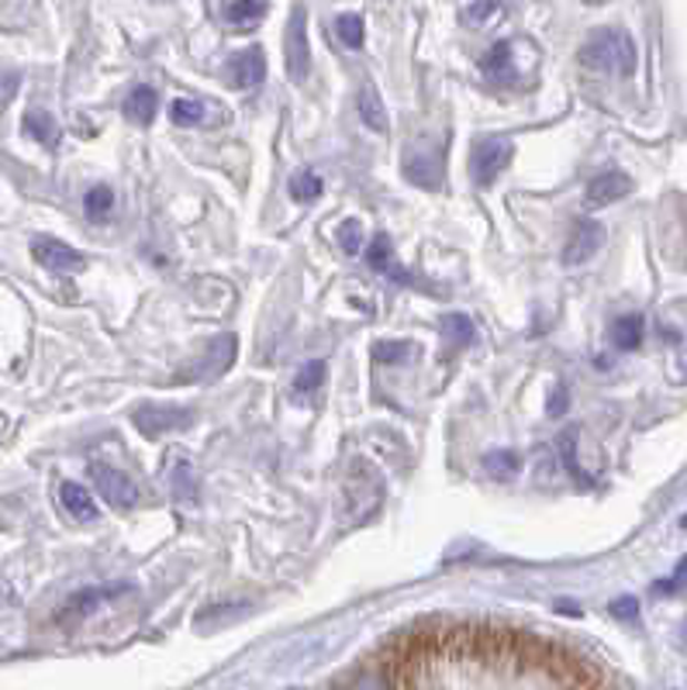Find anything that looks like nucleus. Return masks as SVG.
Here are the masks:
<instances>
[{
    "label": "nucleus",
    "mask_w": 687,
    "mask_h": 690,
    "mask_svg": "<svg viewBox=\"0 0 687 690\" xmlns=\"http://www.w3.org/2000/svg\"><path fill=\"white\" fill-rule=\"evenodd\" d=\"M580 62L595 73L633 77L636 73V42L629 31H622V28H598V31H590L587 42L580 45Z\"/></svg>",
    "instance_id": "f257e3e1"
},
{
    "label": "nucleus",
    "mask_w": 687,
    "mask_h": 690,
    "mask_svg": "<svg viewBox=\"0 0 687 690\" xmlns=\"http://www.w3.org/2000/svg\"><path fill=\"white\" fill-rule=\"evenodd\" d=\"M512 155H515V142L512 139H505V135L481 139L474 145V152H471V180H474V186L487 191V186L508 170Z\"/></svg>",
    "instance_id": "f03ea898"
},
{
    "label": "nucleus",
    "mask_w": 687,
    "mask_h": 690,
    "mask_svg": "<svg viewBox=\"0 0 687 690\" xmlns=\"http://www.w3.org/2000/svg\"><path fill=\"white\" fill-rule=\"evenodd\" d=\"M31 256H36L39 266H46L49 273H59V276L80 273L87 266V256L80 253V248L67 245L62 239H52V235H36V239H31Z\"/></svg>",
    "instance_id": "7ed1b4c3"
},
{
    "label": "nucleus",
    "mask_w": 687,
    "mask_h": 690,
    "mask_svg": "<svg viewBox=\"0 0 687 690\" xmlns=\"http://www.w3.org/2000/svg\"><path fill=\"white\" fill-rule=\"evenodd\" d=\"M90 477H93V484H98V494L108 500L111 508L129 511V508L139 505V484L129 474H121V469H114L108 463H98V466H90Z\"/></svg>",
    "instance_id": "20e7f679"
},
{
    "label": "nucleus",
    "mask_w": 687,
    "mask_h": 690,
    "mask_svg": "<svg viewBox=\"0 0 687 690\" xmlns=\"http://www.w3.org/2000/svg\"><path fill=\"white\" fill-rule=\"evenodd\" d=\"M135 428L145 435V438H160L166 432H183L194 425V412L191 407H139V412L132 415Z\"/></svg>",
    "instance_id": "39448f33"
},
{
    "label": "nucleus",
    "mask_w": 687,
    "mask_h": 690,
    "mask_svg": "<svg viewBox=\"0 0 687 690\" xmlns=\"http://www.w3.org/2000/svg\"><path fill=\"white\" fill-rule=\"evenodd\" d=\"M235 353H239V338L235 335H218L208 349L198 356V363L191 366V369H183V376L180 380H211V376H218V373H225L229 366H232V359H235Z\"/></svg>",
    "instance_id": "423d86ee"
},
{
    "label": "nucleus",
    "mask_w": 687,
    "mask_h": 690,
    "mask_svg": "<svg viewBox=\"0 0 687 690\" xmlns=\"http://www.w3.org/2000/svg\"><path fill=\"white\" fill-rule=\"evenodd\" d=\"M605 245V229L595 217H580L574 225L570 239H567V248H564V263L567 266H584L587 260L598 256V248Z\"/></svg>",
    "instance_id": "0eeeda50"
},
{
    "label": "nucleus",
    "mask_w": 687,
    "mask_h": 690,
    "mask_svg": "<svg viewBox=\"0 0 687 690\" xmlns=\"http://www.w3.org/2000/svg\"><path fill=\"white\" fill-rule=\"evenodd\" d=\"M225 77L239 90H249V87L263 83L266 80V55H263V49L260 45H249V49L235 52L229 59V67H225Z\"/></svg>",
    "instance_id": "6e6552de"
},
{
    "label": "nucleus",
    "mask_w": 687,
    "mask_h": 690,
    "mask_svg": "<svg viewBox=\"0 0 687 690\" xmlns=\"http://www.w3.org/2000/svg\"><path fill=\"white\" fill-rule=\"evenodd\" d=\"M118 593H129V584H104V587H87L80 593H73V598L62 605L59 611V621H80L87 618L90 611H98L101 605H108L111 598H118Z\"/></svg>",
    "instance_id": "1a4fd4ad"
},
{
    "label": "nucleus",
    "mask_w": 687,
    "mask_h": 690,
    "mask_svg": "<svg viewBox=\"0 0 687 690\" xmlns=\"http://www.w3.org/2000/svg\"><path fill=\"white\" fill-rule=\"evenodd\" d=\"M304 8L294 11L291 31H287V73L291 80H304L311 73V52H307V24H304Z\"/></svg>",
    "instance_id": "9d476101"
},
{
    "label": "nucleus",
    "mask_w": 687,
    "mask_h": 690,
    "mask_svg": "<svg viewBox=\"0 0 687 690\" xmlns=\"http://www.w3.org/2000/svg\"><path fill=\"white\" fill-rule=\"evenodd\" d=\"M633 191V180L626 176V173H618V170H608V173H602V176H595L587 183V204L590 207H608V204H615V201H622Z\"/></svg>",
    "instance_id": "9b49d317"
},
{
    "label": "nucleus",
    "mask_w": 687,
    "mask_h": 690,
    "mask_svg": "<svg viewBox=\"0 0 687 690\" xmlns=\"http://www.w3.org/2000/svg\"><path fill=\"white\" fill-rule=\"evenodd\" d=\"M366 263H370V270H377V273H384L387 280H394V284H415L412 280V273L408 270H401L397 263H394V245H391V239L381 232L377 239L370 242V248H366Z\"/></svg>",
    "instance_id": "f8f14e48"
},
{
    "label": "nucleus",
    "mask_w": 687,
    "mask_h": 690,
    "mask_svg": "<svg viewBox=\"0 0 687 690\" xmlns=\"http://www.w3.org/2000/svg\"><path fill=\"white\" fill-rule=\"evenodd\" d=\"M481 73L497 83H512L515 80V45L512 42H494L491 52L481 59Z\"/></svg>",
    "instance_id": "ddd939ff"
},
{
    "label": "nucleus",
    "mask_w": 687,
    "mask_h": 690,
    "mask_svg": "<svg viewBox=\"0 0 687 690\" xmlns=\"http://www.w3.org/2000/svg\"><path fill=\"white\" fill-rule=\"evenodd\" d=\"M59 500L67 515H73V521H98V505H93V494L73 480H67L59 487Z\"/></svg>",
    "instance_id": "4468645a"
},
{
    "label": "nucleus",
    "mask_w": 687,
    "mask_h": 690,
    "mask_svg": "<svg viewBox=\"0 0 687 690\" xmlns=\"http://www.w3.org/2000/svg\"><path fill=\"white\" fill-rule=\"evenodd\" d=\"M356 108H360V118H363L366 129L381 132V135L391 129V121H387V111H384V101H381L377 87L363 83V87H360V93H356Z\"/></svg>",
    "instance_id": "2eb2a0df"
},
{
    "label": "nucleus",
    "mask_w": 687,
    "mask_h": 690,
    "mask_svg": "<svg viewBox=\"0 0 687 690\" xmlns=\"http://www.w3.org/2000/svg\"><path fill=\"white\" fill-rule=\"evenodd\" d=\"M404 180L422 186V191H435V186H443V163L432 160V155H412L404 163Z\"/></svg>",
    "instance_id": "dca6fc26"
},
{
    "label": "nucleus",
    "mask_w": 687,
    "mask_h": 690,
    "mask_svg": "<svg viewBox=\"0 0 687 690\" xmlns=\"http://www.w3.org/2000/svg\"><path fill=\"white\" fill-rule=\"evenodd\" d=\"M155 108H160V98H155V90L139 83L132 93H129V101H124V118H129L132 124H139V129H145V124H152L155 118Z\"/></svg>",
    "instance_id": "f3484780"
},
{
    "label": "nucleus",
    "mask_w": 687,
    "mask_h": 690,
    "mask_svg": "<svg viewBox=\"0 0 687 690\" xmlns=\"http://www.w3.org/2000/svg\"><path fill=\"white\" fill-rule=\"evenodd\" d=\"M643 315H622V318H615V325H612V345L615 349H622V353H633V349H639L643 345Z\"/></svg>",
    "instance_id": "a211bd4d"
},
{
    "label": "nucleus",
    "mask_w": 687,
    "mask_h": 690,
    "mask_svg": "<svg viewBox=\"0 0 687 690\" xmlns=\"http://www.w3.org/2000/svg\"><path fill=\"white\" fill-rule=\"evenodd\" d=\"M222 14L232 28H256L270 14V4H263V0H239V4H225Z\"/></svg>",
    "instance_id": "6ab92c4d"
},
{
    "label": "nucleus",
    "mask_w": 687,
    "mask_h": 690,
    "mask_svg": "<svg viewBox=\"0 0 687 690\" xmlns=\"http://www.w3.org/2000/svg\"><path fill=\"white\" fill-rule=\"evenodd\" d=\"M440 332H443V338H446V349L449 353H456V349H466V345L474 342V322L466 318V315H446L443 322H440Z\"/></svg>",
    "instance_id": "aec40b11"
},
{
    "label": "nucleus",
    "mask_w": 687,
    "mask_h": 690,
    "mask_svg": "<svg viewBox=\"0 0 687 690\" xmlns=\"http://www.w3.org/2000/svg\"><path fill=\"white\" fill-rule=\"evenodd\" d=\"M21 129H24V135H31V139L42 142V145H49V149L59 142V124H55V118L46 114V111H28L24 121H21Z\"/></svg>",
    "instance_id": "412c9836"
},
{
    "label": "nucleus",
    "mask_w": 687,
    "mask_h": 690,
    "mask_svg": "<svg viewBox=\"0 0 687 690\" xmlns=\"http://www.w3.org/2000/svg\"><path fill=\"white\" fill-rule=\"evenodd\" d=\"M518 469H522V456L512 449H497V453L484 456V474L491 480H512V477H518Z\"/></svg>",
    "instance_id": "4be33fe9"
},
{
    "label": "nucleus",
    "mask_w": 687,
    "mask_h": 690,
    "mask_svg": "<svg viewBox=\"0 0 687 690\" xmlns=\"http://www.w3.org/2000/svg\"><path fill=\"white\" fill-rule=\"evenodd\" d=\"M325 191V183L319 173H311V170H301L297 176H291V197L301 201V204H311V201H319Z\"/></svg>",
    "instance_id": "5701e85b"
},
{
    "label": "nucleus",
    "mask_w": 687,
    "mask_h": 690,
    "mask_svg": "<svg viewBox=\"0 0 687 690\" xmlns=\"http://www.w3.org/2000/svg\"><path fill=\"white\" fill-rule=\"evenodd\" d=\"M83 211L93 222H104V217L114 211V191L111 186H90L87 197H83Z\"/></svg>",
    "instance_id": "b1692460"
},
{
    "label": "nucleus",
    "mask_w": 687,
    "mask_h": 690,
    "mask_svg": "<svg viewBox=\"0 0 687 690\" xmlns=\"http://www.w3.org/2000/svg\"><path fill=\"white\" fill-rule=\"evenodd\" d=\"M325 363L322 359H311V363H304L301 369H297V376H294V390L297 394H311V390H319L322 387V380H325Z\"/></svg>",
    "instance_id": "393cba45"
},
{
    "label": "nucleus",
    "mask_w": 687,
    "mask_h": 690,
    "mask_svg": "<svg viewBox=\"0 0 687 690\" xmlns=\"http://www.w3.org/2000/svg\"><path fill=\"white\" fill-rule=\"evenodd\" d=\"M335 31H339L342 45H350V49H363L366 28H363V18H360V14H342V18L335 21Z\"/></svg>",
    "instance_id": "a878e982"
},
{
    "label": "nucleus",
    "mask_w": 687,
    "mask_h": 690,
    "mask_svg": "<svg viewBox=\"0 0 687 690\" xmlns=\"http://www.w3.org/2000/svg\"><path fill=\"white\" fill-rule=\"evenodd\" d=\"M204 114H208V108H204L201 101H194V98H176V101L170 104L173 124H201Z\"/></svg>",
    "instance_id": "bb28decb"
},
{
    "label": "nucleus",
    "mask_w": 687,
    "mask_h": 690,
    "mask_svg": "<svg viewBox=\"0 0 687 690\" xmlns=\"http://www.w3.org/2000/svg\"><path fill=\"white\" fill-rule=\"evenodd\" d=\"M415 353L412 342H377L373 345V359L377 363H404Z\"/></svg>",
    "instance_id": "cd10ccee"
},
{
    "label": "nucleus",
    "mask_w": 687,
    "mask_h": 690,
    "mask_svg": "<svg viewBox=\"0 0 687 690\" xmlns=\"http://www.w3.org/2000/svg\"><path fill=\"white\" fill-rule=\"evenodd\" d=\"M339 245L346 248L350 256H356L360 248H363V225L356 222V217H350V222L339 225Z\"/></svg>",
    "instance_id": "c85d7f7f"
},
{
    "label": "nucleus",
    "mask_w": 687,
    "mask_h": 690,
    "mask_svg": "<svg viewBox=\"0 0 687 690\" xmlns=\"http://www.w3.org/2000/svg\"><path fill=\"white\" fill-rule=\"evenodd\" d=\"M346 690H394V683L387 680L384 670H366V673H360Z\"/></svg>",
    "instance_id": "c756f323"
},
{
    "label": "nucleus",
    "mask_w": 687,
    "mask_h": 690,
    "mask_svg": "<svg viewBox=\"0 0 687 690\" xmlns=\"http://www.w3.org/2000/svg\"><path fill=\"white\" fill-rule=\"evenodd\" d=\"M494 14H497V4H463L459 8V18H463L466 28H481Z\"/></svg>",
    "instance_id": "7c9ffc66"
},
{
    "label": "nucleus",
    "mask_w": 687,
    "mask_h": 690,
    "mask_svg": "<svg viewBox=\"0 0 687 690\" xmlns=\"http://www.w3.org/2000/svg\"><path fill=\"white\" fill-rule=\"evenodd\" d=\"M21 87V77L11 73V70H0V111H4L11 101H14V93Z\"/></svg>",
    "instance_id": "2f4dec72"
},
{
    "label": "nucleus",
    "mask_w": 687,
    "mask_h": 690,
    "mask_svg": "<svg viewBox=\"0 0 687 690\" xmlns=\"http://www.w3.org/2000/svg\"><path fill=\"white\" fill-rule=\"evenodd\" d=\"M567 404H570V394H567V387L564 384H556L553 390H549V400H546V412L553 415V418H559L567 412Z\"/></svg>",
    "instance_id": "473e14b6"
},
{
    "label": "nucleus",
    "mask_w": 687,
    "mask_h": 690,
    "mask_svg": "<svg viewBox=\"0 0 687 690\" xmlns=\"http://www.w3.org/2000/svg\"><path fill=\"white\" fill-rule=\"evenodd\" d=\"M612 615H615V618H622V621H636V615H639L636 598H618V601L612 605Z\"/></svg>",
    "instance_id": "72a5a7b5"
},
{
    "label": "nucleus",
    "mask_w": 687,
    "mask_h": 690,
    "mask_svg": "<svg viewBox=\"0 0 687 690\" xmlns=\"http://www.w3.org/2000/svg\"><path fill=\"white\" fill-rule=\"evenodd\" d=\"M680 525H684V531H687V515H684V521H680Z\"/></svg>",
    "instance_id": "f704fd0d"
}]
</instances>
